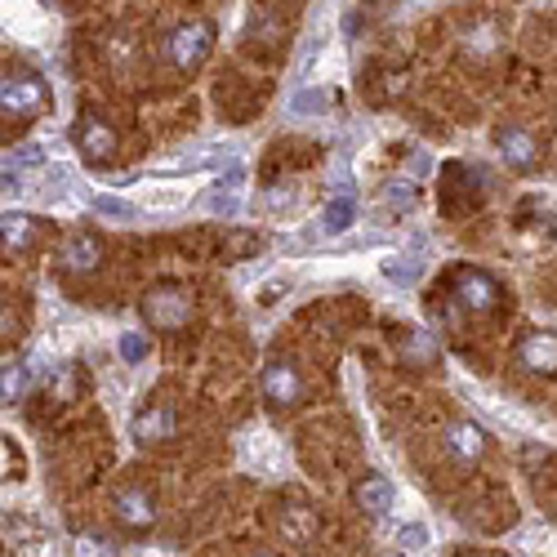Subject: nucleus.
<instances>
[{
  "label": "nucleus",
  "instance_id": "nucleus-1",
  "mask_svg": "<svg viewBox=\"0 0 557 557\" xmlns=\"http://www.w3.org/2000/svg\"><path fill=\"white\" fill-rule=\"evenodd\" d=\"M214 40H219V27L210 18H188V23H178L165 40V59L174 63V72H197L210 54H214Z\"/></svg>",
  "mask_w": 557,
  "mask_h": 557
},
{
  "label": "nucleus",
  "instance_id": "nucleus-2",
  "mask_svg": "<svg viewBox=\"0 0 557 557\" xmlns=\"http://www.w3.org/2000/svg\"><path fill=\"white\" fill-rule=\"evenodd\" d=\"M450 299H455V308H463V312L486 317V312H499V308H504V286L495 282L491 272H482V268H455V276H450Z\"/></svg>",
  "mask_w": 557,
  "mask_h": 557
},
{
  "label": "nucleus",
  "instance_id": "nucleus-3",
  "mask_svg": "<svg viewBox=\"0 0 557 557\" xmlns=\"http://www.w3.org/2000/svg\"><path fill=\"white\" fill-rule=\"evenodd\" d=\"M50 108V85L36 72H5V85H0V112L14 121H32Z\"/></svg>",
  "mask_w": 557,
  "mask_h": 557
},
{
  "label": "nucleus",
  "instance_id": "nucleus-4",
  "mask_svg": "<svg viewBox=\"0 0 557 557\" xmlns=\"http://www.w3.org/2000/svg\"><path fill=\"white\" fill-rule=\"evenodd\" d=\"M144 317L152 321V331H183L193 321V295L183 286H152L144 295Z\"/></svg>",
  "mask_w": 557,
  "mask_h": 557
},
{
  "label": "nucleus",
  "instance_id": "nucleus-5",
  "mask_svg": "<svg viewBox=\"0 0 557 557\" xmlns=\"http://www.w3.org/2000/svg\"><path fill=\"white\" fill-rule=\"evenodd\" d=\"M259 388H263V401H268L272 410H290V406L304 401V375H299V366L286 361V357H272V361L263 366Z\"/></svg>",
  "mask_w": 557,
  "mask_h": 557
},
{
  "label": "nucleus",
  "instance_id": "nucleus-6",
  "mask_svg": "<svg viewBox=\"0 0 557 557\" xmlns=\"http://www.w3.org/2000/svg\"><path fill=\"white\" fill-rule=\"evenodd\" d=\"M116 129L99 116V112H85L81 116V125H76V152L89 161V165H108L112 157H116Z\"/></svg>",
  "mask_w": 557,
  "mask_h": 557
},
{
  "label": "nucleus",
  "instance_id": "nucleus-7",
  "mask_svg": "<svg viewBox=\"0 0 557 557\" xmlns=\"http://www.w3.org/2000/svg\"><path fill=\"white\" fill-rule=\"evenodd\" d=\"M112 508H116V522H121L125 531H148V527L157 522V499H152L144 486H125V491H116Z\"/></svg>",
  "mask_w": 557,
  "mask_h": 557
},
{
  "label": "nucleus",
  "instance_id": "nucleus-8",
  "mask_svg": "<svg viewBox=\"0 0 557 557\" xmlns=\"http://www.w3.org/2000/svg\"><path fill=\"white\" fill-rule=\"evenodd\" d=\"M495 148L508 161V170H535V161H540V144L522 125H499L495 129Z\"/></svg>",
  "mask_w": 557,
  "mask_h": 557
},
{
  "label": "nucleus",
  "instance_id": "nucleus-9",
  "mask_svg": "<svg viewBox=\"0 0 557 557\" xmlns=\"http://www.w3.org/2000/svg\"><path fill=\"white\" fill-rule=\"evenodd\" d=\"M518 366L531 375H553L557 370V335L553 331H531L518 339Z\"/></svg>",
  "mask_w": 557,
  "mask_h": 557
},
{
  "label": "nucleus",
  "instance_id": "nucleus-10",
  "mask_svg": "<svg viewBox=\"0 0 557 557\" xmlns=\"http://www.w3.org/2000/svg\"><path fill=\"white\" fill-rule=\"evenodd\" d=\"M352 499H357V508L366 518H388V508H393V482L388 478H380V473H366L361 482H357V491H352Z\"/></svg>",
  "mask_w": 557,
  "mask_h": 557
},
{
  "label": "nucleus",
  "instance_id": "nucleus-11",
  "mask_svg": "<svg viewBox=\"0 0 557 557\" xmlns=\"http://www.w3.org/2000/svg\"><path fill=\"white\" fill-rule=\"evenodd\" d=\"M134 437L138 442H170L174 437V410L165 401H152L134 414Z\"/></svg>",
  "mask_w": 557,
  "mask_h": 557
},
{
  "label": "nucleus",
  "instance_id": "nucleus-12",
  "mask_svg": "<svg viewBox=\"0 0 557 557\" xmlns=\"http://www.w3.org/2000/svg\"><path fill=\"white\" fill-rule=\"evenodd\" d=\"M397 352H401V361H406V366L424 370V366H433L437 344H433V335H429V331H420V326H397Z\"/></svg>",
  "mask_w": 557,
  "mask_h": 557
},
{
  "label": "nucleus",
  "instance_id": "nucleus-13",
  "mask_svg": "<svg viewBox=\"0 0 557 557\" xmlns=\"http://www.w3.org/2000/svg\"><path fill=\"white\" fill-rule=\"evenodd\" d=\"M446 450L459 459V463H478L486 455V433L478 424H450L446 429Z\"/></svg>",
  "mask_w": 557,
  "mask_h": 557
},
{
  "label": "nucleus",
  "instance_id": "nucleus-14",
  "mask_svg": "<svg viewBox=\"0 0 557 557\" xmlns=\"http://www.w3.org/2000/svg\"><path fill=\"white\" fill-rule=\"evenodd\" d=\"M63 263L72 272H95L103 263V242L95 237V232H76V237L63 246Z\"/></svg>",
  "mask_w": 557,
  "mask_h": 557
},
{
  "label": "nucleus",
  "instance_id": "nucleus-15",
  "mask_svg": "<svg viewBox=\"0 0 557 557\" xmlns=\"http://www.w3.org/2000/svg\"><path fill=\"white\" fill-rule=\"evenodd\" d=\"M276 527H282V535L290 544H312L317 540V513L308 504H295V499L282 508V522H276Z\"/></svg>",
  "mask_w": 557,
  "mask_h": 557
},
{
  "label": "nucleus",
  "instance_id": "nucleus-16",
  "mask_svg": "<svg viewBox=\"0 0 557 557\" xmlns=\"http://www.w3.org/2000/svg\"><path fill=\"white\" fill-rule=\"evenodd\" d=\"M0 237H5V250H27L36 242V219L23 214V210H5V219H0Z\"/></svg>",
  "mask_w": 557,
  "mask_h": 557
},
{
  "label": "nucleus",
  "instance_id": "nucleus-17",
  "mask_svg": "<svg viewBox=\"0 0 557 557\" xmlns=\"http://www.w3.org/2000/svg\"><path fill=\"white\" fill-rule=\"evenodd\" d=\"M352 219H357V201H352V193H339V197L326 206V214H321V227H326L331 237H335V232H348V227H352Z\"/></svg>",
  "mask_w": 557,
  "mask_h": 557
},
{
  "label": "nucleus",
  "instance_id": "nucleus-18",
  "mask_svg": "<svg viewBox=\"0 0 557 557\" xmlns=\"http://www.w3.org/2000/svg\"><path fill=\"white\" fill-rule=\"evenodd\" d=\"M23 384H27V366L23 361H5V375H0V397L18 401L23 397Z\"/></svg>",
  "mask_w": 557,
  "mask_h": 557
},
{
  "label": "nucleus",
  "instance_id": "nucleus-19",
  "mask_svg": "<svg viewBox=\"0 0 557 557\" xmlns=\"http://www.w3.org/2000/svg\"><path fill=\"white\" fill-rule=\"evenodd\" d=\"M121 357H125L129 366H138V361L148 357V339L138 335V331H125V335H121Z\"/></svg>",
  "mask_w": 557,
  "mask_h": 557
},
{
  "label": "nucleus",
  "instance_id": "nucleus-20",
  "mask_svg": "<svg viewBox=\"0 0 557 557\" xmlns=\"http://www.w3.org/2000/svg\"><path fill=\"white\" fill-rule=\"evenodd\" d=\"M76 557H116V548L99 535H85V540H76Z\"/></svg>",
  "mask_w": 557,
  "mask_h": 557
},
{
  "label": "nucleus",
  "instance_id": "nucleus-21",
  "mask_svg": "<svg viewBox=\"0 0 557 557\" xmlns=\"http://www.w3.org/2000/svg\"><path fill=\"white\" fill-rule=\"evenodd\" d=\"M384 276H393V282H414V276H420V263H397V259H384Z\"/></svg>",
  "mask_w": 557,
  "mask_h": 557
},
{
  "label": "nucleus",
  "instance_id": "nucleus-22",
  "mask_svg": "<svg viewBox=\"0 0 557 557\" xmlns=\"http://www.w3.org/2000/svg\"><path fill=\"white\" fill-rule=\"evenodd\" d=\"M95 210H99V214H108V219H129V214H134V210H129L125 201H116V197H99V201H95Z\"/></svg>",
  "mask_w": 557,
  "mask_h": 557
},
{
  "label": "nucleus",
  "instance_id": "nucleus-23",
  "mask_svg": "<svg viewBox=\"0 0 557 557\" xmlns=\"http://www.w3.org/2000/svg\"><path fill=\"white\" fill-rule=\"evenodd\" d=\"M424 540H429V531H424L420 522H410V527H401V544H406V548H424Z\"/></svg>",
  "mask_w": 557,
  "mask_h": 557
},
{
  "label": "nucleus",
  "instance_id": "nucleus-24",
  "mask_svg": "<svg viewBox=\"0 0 557 557\" xmlns=\"http://www.w3.org/2000/svg\"><path fill=\"white\" fill-rule=\"evenodd\" d=\"M388 201H393V206H401V210H406V206H414L410 183H393V188H388Z\"/></svg>",
  "mask_w": 557,
  "mask_h": 557
},
{
  "label": "nucleus",
  "instance_id": "nucleus-25",
  "mask_svg": "<svg viewBox=\"0 0 557 557\" xmlns=\"http://www.w3.org/2000/svg\"><path fill=\"white\" fill-rule=\"evenodd\" d=\"M317 103H321V95H312V89H304V95H295V103H290V108H295V112H312Z\"/></svg>",
  "mask_w": 557,
  "mask_h": 557
},
{
  "label": "nucleus",
  "instance_id": "nucleus-26",
  "mask_svg": "<svg viewBox=\"0 0 557 557\" xmlns=\"http://www.w3.org/2000/svg\"><path fill=\"white\" fill-rule=\"evenodd\" d=\"M255 557H272V553H255Z\"/></svg>",
  "mask_w": 557,
  "mask_h": 557
},
{
  "label": "nucleus",
  "instance_id": "nucleus-27",
  "mask_svg": "<svg viewBox=\"0 0 557 557\" xmlns=\"http://www.w3.org/2000/svg\"><path fill=\"white\" fill-rule=\"evenodd\" d=\"M388 557H401V553H388Z\"/></svg>",
  "mask_w": 557,
  "mask_h": 557
}]
</instances>
